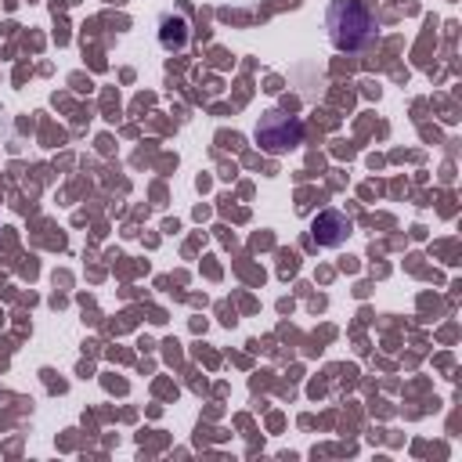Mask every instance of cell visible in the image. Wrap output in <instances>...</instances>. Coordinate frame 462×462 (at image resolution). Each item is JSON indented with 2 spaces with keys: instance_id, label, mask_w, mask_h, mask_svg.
Returning <instances> with one entry per match:
<instances>
[{
  "instance_id": "1",
  "label": "cell",
  "mask_w": 462,
  "mask_h": 462,
  "mask_svg": "<svg viewBox=\"0 0 462 462\" xmlns=\"http://www.w3.org/2000/svg\"><path fill=\"white\" fill-rule=\"evenodd\" d=\"M325 29H328L332 47L339 51H365L379 36L375 14L361 0H332L325 11Z\"/></svg>"
},
{
  "instance_id": "2",
  "label": "cell",
  "mask_w": 462,
  "mask_h": 462,
  "mask_svg": "<svg viewBox=\"0 0 462 462\" xmlns=\"http://www.w3.org/2000/svg\"><path fill=\"white\" fill-rule=\"evenodd\" d=\"M256 144L267 155H285L303 144V123L285 112H263L256 123Z\"/></svg>"
},
{
  "instance_id": "3",
  "label": "cell",
  "mask_w": 462,
  "mask_h": 462,
  "mask_svg": "<svg viewBox=\"0 0 462 462\" xmlns=\"http://www.w3.org/2000/svg\"><path fill=\"white\" fill-rule=\"evenodd\" d=\"M350 231H354V224H350V217L339 213V209H321V213L310 220V238H314L318 245H325V249H339V245L350 238Z\"/></svg>"
},
{
  "instance_id": "4",
  "label": "cell",
  "mask_w": 462,
  "mask_h": 462,
  "mask_svg": "<svg viewBox=\"0 0 462 462\" xmlns=\"http://www.w3.org/2000/svg\"><path fill=\"white\" fill-rule=\"evenodd\" d=\"M188 22H184V14H162L159 18V43H162V51H184L188 47Z\"/></svg>"
}]
</instances>
